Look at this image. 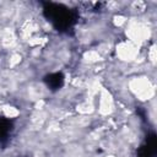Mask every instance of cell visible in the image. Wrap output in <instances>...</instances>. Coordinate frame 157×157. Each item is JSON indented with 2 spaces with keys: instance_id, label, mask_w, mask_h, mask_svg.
<instances>
[{
  "instance_id": "obj_1",
  "label": "cell",
  "mask_w": 157,
  "mask_h": 157,
  "mask_svg": "<svg viewBox=\"0 0 157 157\" xmlns=\"http://www.w3.org/2000/svg\"><path fill=\"white\" fill-rule=\"evenodd\" d=\"M129 90L137 99L142 102L150 101L155 96V86L146 76H137L131 78L129 81Z\"/></svg>"
},
{
  "instance_id": "obj_2",
  "label": "cell",
  "mask_w": 157,
  "mask_h": 157,
  "mask_svg": "<svg viewBox=\"0 0 157 157\" xmlns=\"http://www.w3.org/2000/svg\"><path fill=\"white\" fill-rule=\"evenodd\" d=\"M126 37L128 40L135 43L136 45H141L144 42H146L151 36V29L147 27L146 23L140 21H131L128 23L126 27Z\"/></svg>"
},
{
  "instance_id": "obj_3",
  "label": "cell",
  "mask_w": 157,
  "mask_h": 157,
  "mask_svg": "<svg viewBox=\"0 0 157 157\" xmlns=\"http://www.w3.org/2000/svg\"><path fill=\"white\" fill-rule=\"evenodd\" d=\"M117 56L123 61H132L139 55V45L130 40H123L115 47Z\"/></svg>"
},
{
  "instance_id": "obj_4",
  "label": "cell",
  "mask_w": 157,
  "mask_h": 157,
  "mask_svg": "<svg viewBox=\"0 0 157 157\" xmlns=\"http://www.w3.org/2000/svg\"><path fill=\"white\" fill-rule=\"evenodd\" d=\"M99 98H98V112L101 115H109L113 113L114 110V99H113V96L112 93L102 87L99 93H98Z\"/></svg>"
},
{
  "instance_id": "obj_5",
  "label": "cell",
  "mask_w": 157,
  "mask_h": 157,
  "mask_svg": "<svg viewBox=\"0 0 157 157\" xmlns=\"http://www.w3.org/2000/svg\"><path fill=\"white\" fill-rule=\"evenodd\" d=\"M1 44L5 47V48H11L16 44V36L13 33V31H11L10 28H6L4 32H2V36H1Z\"/></svg>"
},
{
  "instance_id": "obj_6",
  "label": "cell",
  "mask_w": 157,
  "mask_h": 157,
  "mask_svg": "<svg viewBox=\"0 0 157 157\" xmlns=\"http://www.w3.org/2000/svg\"><path fill=\"white\" fill-rule=\"evenodd\" d=\"M82 59L85 63H88V64H96L98 61L102 60V55L96 50V49H90V50H86L82 55Z\"/></svg>"
},
{
  "instance_id": "obj_7",
  "label": "cell",
  "mask_w": 157,
  "mask_h": 157,
  "mask_svg": "<svg viewBox=\"0 0 157 157\" xmlns=\"http://www.w3.org/2000/svg\"><path fill=\"white\" fill-rule=\"evenodd\" d=\"M76 110L80 113V114H82V115H86V114H91L93 110H94V105H93V103H92V101H83V102H81V103H78L77 105H76Z\"/></svg>"
},
{
  "instance_id": "obj_8",
  "label": "cell",
  "mask_w": 157,
  "mask_h": 157,
  "mask_svg": "<svg viewBox=\"0 0 157 157\" xmlns=\"http://www.w3.org/2000/svg\"><path fill=\"white\" fill-rule=\"evenodd\" d=\"M1 110H2V114L6 117V118H16L20 115V110L13 107V105H10V104H5L1 107Z\"/></svg>"
},
{
  "instance_id": "obj_9",
  "label": "cell",
  "mask_w": 157,
  "mask_h": 157,
  "mask_svg": "<svg viewBox=\"0 0 157 157\" xmlns=\"http://www.w3.org/2000/svg\"><path fill=\"white\" fill-rule=\"evenodd\" d=\"M113 23L115 27H121L123 25L126 23V17L123 16V15H115L113 17Z\"/></svg>"
},
{
  "instance_id": "obj_10",
  "label": "cell",
  "mask_w": 157,
  "mask_h": 157,
  "mask_svg": "<svg viewBox=\"0 0 157 157\" xmlns=\"http://www.w3.org/2000/svg\"><path fill=\"white\" fill-rule=\"evenodd\" d=\"M148 59L150 61L155 65L156 64V59H157V49H156V45H151L150 49H148Z\"/></svg>"
},
{
  "instance_id": "obj_11",
  "label": "cell",
  "mask_w": 157,
  "mask_h": 157,
  "mask_svg": "<svg viewBox=\"0 0 157 157\" xmlns=\"http://www.w3.org/2000/svg\"><path fill=\"white\" fill-rule=\"evenodd\" d=\"M20 61H21V55L17 54V53H13V54L10 56V61H9V64H10L11 67H13V66H16L17 64H20Z\"/></svg>"
},
{
  "instance_id": "obj_12",
  "label": "cell",
  "mask_w": 157,
  "mask_h": 157,
  "mask_svg": "<svg viewBox=\"0 0 157 157\" xmlns=\"http://www.w3.org/2000/svg\"><path fill=\"white\" fill-rule=\"evenodd\" d=\"M43 105H44V101H43V99H38V101H36V105H34V107H36L37 110L43 109V108H42Z\"/></svg>"
},
{
  "instance_id": "obj_13",
  "label": "cell",
  "mask_w": 157,
  "mask_h": 157,
  "mask_svg": "<svg viewBox=\"0 0 157 157\" xmlns=\"http://www.w3.org/2000/svg\"><path fill=\"white\" fill-rule=\"evenodd\" d=\"M105 157H115V156H113V155H109V156H105Z\"/></svg>"
}]
</instances>
